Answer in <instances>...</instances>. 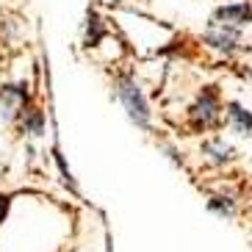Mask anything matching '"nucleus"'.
Masks as SVG:
<instances>
[{
	"instance_id": "20e7f679",
	"label": "nucleus",
	"mask_w": 252,
	"mask_h": 252,
	"mask_svg": "<svg viewBox=\"0 0 252 252\" xmlns=\"http://www.w3.org/2000/svg\"><path fill=\"white\" fill-rule=\"evenodd\" d=\"M216 114H219V105H216V92L208 86L205 92L200 94V100H197V105L191 108V117H194V122L197 125H211L216 119Z\"/></svg>"
},
{
	"instance_id": "7ed1b4c3",
	"label": "nucleus",
	"mask_w": 252,
	"mask_h": 252,
	"mask_svg": "<svg viewBox=\"0 0 252 252\" xmlns=\"http://www.w3.org/2000/svg\"><path fill=\"white\" fill-rule=\"evenodd\" d=\"M25 97H28V86H25V83H6V86L0 89V100H3V111H0V117L11 119L17 108L25 103Z\"/></svg>"
},
{
	"instance_id": "6e6552de",
	"label": "nucleus",
	"mask_w": 252,
	"mask_h": 252,
	"mask_svg": "<svg viewBox=\"0 0 252 252\" xmlns=\"http://www.w3.org/2000/svg\"><path fill=\"white\" fill-rule=\"evenodd\" d=\"M202 153H205L214 163H224V161H230V153H233V150H230L222 139H214V141H208L205 147H202Z\"/></svg>"
},
{
	"instance_id": "0eeeda50",
	"label": "nucleus",
	"mask_w": 252,
	"mask_h": 252,
	"mask_svg": "<svg viewBox=\"0 0 252 252\" xmlns=\"http://www.w3.org/2000/svg\"><path fill=\"white\" fill-rule=\"evenodd\" d=\"M227 117H230V122H233V127H236L238 133H250L252 130V114L244 111L238 103L227 105Z\"/></svg>"
},
{
	"instance_id": "1a4fd4ad",
	"label": "nucleus",
	"mask_w": 252,
	"mask_h": 252,
	"mask_svg": "<svg viewBox=\"0 0 252 252\" xmlns=\"http://www.w3.org/2000/svg\"><path fill=\"white\" fill-rule=\"evenodd\" d=\"M25 130H28L31 136L45 133V114L39 111V108H31V111L25 114Z\"/></svg>"
},
{
	"instance_id": "f257e3e1",
	"label": "nucleus",
	"mask_w": 252,
	"mask_h": 252,
	"mask_svg": "<svg viewBox=\"0 0 252 252\" xmlns=\"http://www.w3.org/2000/svg\"><path fill=\"white\" fill-rule=\"evenodd\" d=\"M117 97H119V103L125 105V111H127V117H130L133 125L150 127L147 97H144V92L139 89V83H136L133 78H122V81L117 83Z\"/></svg>"
},
{
	"instance_id": "f03ea898",
	"label": "nucleus",
	"mask_w": 252,
	"mask_h": 252,
	"mask_svg": "<svg viewBox=\"0 0 252 252\" xmlns=\"http://www.w3.org/2000/svg\"><path fill=\"white\" fill-rule=\"evenodd\" d=\"M202 39H205V45L216 47V50H233V47L238 45V39H241V31H238V25L219 23V20H216V23L205 31Z\"/></svg>"
},
{
	"instance_id": "423d86ee",
	"label": "nucleus",
	"mask_w": 252,
	"mask_h": 252,
	"mask_svg": "<svg viewBox=\"0 0 252 252\" xmlns=\"http://www.w3.org/2000/svg\"><path fill=\"white\" fill-rule=\"evenodd\" d=\"M208 211L216 216H222V219H233L236 216V200L227 197V194H216L208 200Z\"/></svg>"
},
{
	"instance_id": "39448f33",
	"label": "nucleus",
	"mask_w": 252,
	"mask_h": 252,
	"mask_svg": "<svg viewBox=\"0 0 252 252\" xmlns=\"http://www.w3.org/2000/svg\"><path fill=\"white\" fill-rule=\"evenodd\" d=\"M214 20H219V23H230V25H244V23H252V8L247 6V3L222 6V8H216Z\"/></svg>"
},
{
	"instance_id": "9d476101",
	"label": "nucleus",
	"mask_w": 252,
	"mask_h": 252,
	"mask_svg": "<svg viewBox=\"0 0 252 252\" xmlns=\"http://www.w3.org/2000/svg\"><path fill=\"white\" fill-rule=\"evenodd\" d=\"M6 214H8V197L6 194H0V222L6 219Z\"/></svg>"
}]
</instances>
